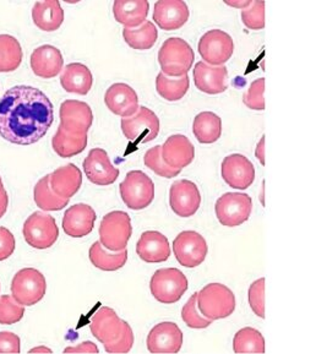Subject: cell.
Instances as JSON below:
<instances>
[{"mask_svg":"<svg viewBox=\"0 0 316 354\" xmlns=\"http://www.w3.org/2000/svg\"><path fill=\"white\" fill-rule=\"evenodd\" d=\"M228 71L225 66H211L198 62L194 69V81L198 90L209 95H219L227 90Z\"/></svg>","mask_w":316,"mask_h":354,"instance_id":"25","label":"cell"},{"mask_svg":"<svg viewBox=\"0 0 316 354\" xmlns=\"http://www.w3.org/2000/svg\"><path fill=\"white\" fill-rule=\"evenodd\" d=\"M65 353H98V347L93 342L86 341L77 344L75 347H68L64 349Z\"/></svg>","mask_w":316,"mask_h":354,"instance_id":"47","label":"cell"},{"mask_svg":"<svg viewBox=\"0 0 316 354\" xmlns=\"http://www.w3.org/2000/svg\"><path fill=\"white\" fill-rule=\"evenodd\" d=\"M93 113L87 103L68 100L60 106V127L70 134L86 135L92 127Z\"/></svg>","mask_w":316,"mask_h":354,"instance_id":"14","label":"cell"},{"mask_svg":"<svg viewBox=\"0 0 316 354\" xmlns=\"http://www.w3.org/2000/svg\"><path fill=\"white\" fill-rule=\"evenodd\" d=\"M84 171L90 182L96 185H111L119 177V169L113 166L103 149H92L84 161Z\"/></svg>","mask_w":316,"mask_h":354,"instance_id":"17","label":"cell"},{"mask_svg":"<svg viewBox=\"0 0 316 354\" xmlns=\"http://www.w3.org/2000/svg\"><path fill=\"white\" fill-rule=\"evenodd\" d=\"M161 155L168 166L183 169L194 161L195 147L187 136L171 135L162 146Z\"/></svg>","mask_w":316,"mask_h":354,"instance_id":"23","label":"cell"},{"mask_svg":"<svg viewBox=\"0 0 316 354\" xmlns=\"http://www.w3.org/2000/svg\"><path fill=\"white\" fill-rule=\"evenodd\" d=\"M201 204V195L195 183L180 179L171 184L169 205L173 212L179 217L188 218L198 212Z\"/></svg>","mask_w":316,"mask_h":354,"instance_id":"13","label":"cell"},{"mask_svg":"<svg viewBox=\"0 0 316 354\" xmlns=\"http://www.w3.org/2000/svg\"><path fill=\"white\" fill-rule=\"evenodd\" d=\"M25 314V306L19 304L10 295L0 297V325H14Z\"/></svg>","mask_w":316,"mask_h":354,"instance_id":"39","label":"cell"},{"mask_svg":"<svg viewBox=\"0 0 316 354\" xmlns=\"http://www.w3.org/2000/svg\"><path fill=\"white\" fill-rule=\"evenodd\" d=\"M31 353H36V352H43V353H52V349L47 348V347H37L30 351Z\"/></svg>","mask_w":316,"mask_h":354,"instance_id":"50","label":"cell"},{"mask_svg":"<svg viewBox=\"0 0 316 354\" xmlns=\"http://www.w3.org/2000/svg\"><path fill=\"white\" fill-rule=\"evenodd\" d=\"M252 209V200L248 194L225 193L217 200L214 211L221 225L238 227L247 222Z\"/></svg>","mask_w":316,"mask_h":354,"instance_id":"9","label":"cell"},{"mask_svg":"<svg viewBox=\"0 0 316 354\" xmlns=\"http://www.w3.org/2000/svg\"><path fill=\"white\" fill-rule=\"evenodd\" d=\"M151 353H178L183 346V333L174 322H161L151 330L147 339Z\"/></svg>","mask_w":316,"mask_h":354,"instance_id":"16","label":"cell"},{"mask_svg":"<svg viewBox=\"0 0 316 354\" xmlns=\"http://www.w3.org/2000/svg\"><path fill=\"white\" fill-rule=\"evenodd\" d=\"M35 203L43 211H60L69 204V200L63 199L54 193L49 184V174L38 180L33 190Z\"/></svg>","mask_w":316,"mask_h":354,"instance_id":"35","label":"cell"},{"mask_svg":"<svg viewBox=\"0 0 316 354\" xmlns=\"http://www.w3.org/2000/svg\"><path fill=\"white\" fill-rule=\"evenodd\" d=\"M131 234V218L124 211H112L101 221L100 242L107 250L120 252L127 249Z\"/></svg>","mask_w":316,"mask_h":354,"instance_id":"6","label":"cell"},{"mask_svg":"<svg viewBox=\"0 0 316 354\" xmlns=\"http://www.w3.org/2000/svg\"><path fill=\"white\" fill-rule=\"evenodd\" d=\"M21 44L10 35H0V73H11L22 63Z\"/></svg>","mask_w":316,"mask_h":354,"instance_id":"33","label":"cell"},{"mask_svg":"<svg viewBox=\"0 0 316 354\" xmlns=\"http://www.w3.org/2000/svg\"><path fill=\"white\" fill-rule=\"evenodd\" d=\"M21 341L15 333L3 331L0 333V353H20Z\"/></svg>","mask_w":316,"mask_h":354,"instance_id":"46","label":"cell"},{"mask_svg":"<svg viewBox=\"0 0 316 354\" xmlns=\"http://www.w3.org/2000/svg\"><path fill=\"white\" fill-rule=\"evenodd\" d=\"M104 103L111 112L123 118L133 117L139 111V97L133 87L123 82L114 84L104 95Z\"/></svg>","mask_w":316,"mask_h":354,"instance_id":"19","label":"cell"},{"mask_svg":"<svg viewBox=\"0 0 316 354\" xmlns=\"http://www.w3.org/2000/svg\"><path fill=\"white\" fill-rule=\"evenodd\" d=\"M222 178L231 188L245 190L255 180V168L245 156L233 153L222 162Z\"/></svg>","mask_w":316,"mask_h":354,"instance_id":"15","label":"cell"},{"mask_svg":"<svg viewBox=\"0 0 316 354\" xmlns=\"http://www.w3.org/2000/svg\"><path fill=\"white\" fill-rule=\"evenodd\" d=\"M8 206H9V196H8L6 190H4L3 194L0 195V218H1L3 216L6 215Z\"/></svg>","mask_w":316,"mask_h":354,"instance_id":"49","label":"cell"},{"mask_svg":"<svg viewBox=\"0 0 316 354\" xmlns=\"http://www.w3.org/2000/svg\"><path fill=\"white\" fill-rule=\"evenodd\" d=\"M96 218V212L90 205L76 204L65 211L63 230L69 236L82 238L91 233Z\"/></svg>","mask_w":316,"mask_h":354,"instance_id":"21","label":"cell"},{"mask_svg":"<svg viewBox=\"0 0 316 354\" xmlns=\"http://www.w3.org/2000/svg\"><path fill=\"white\" fill-rule=\"evenodd\" d=\"M49 184L58 196L70 200L82 185V173L75 165L69 163L49 174Z\"/></svg>","mask_w":316,"mask_h":354,"instance_id":"26","label":"cell"},{"mask_svg":"<svg viewBox=\"0 0 316 354\" xmlns=\"http://www.w3.org/2000/svg\"><path fill=\"white\" fill-rule=\"evenodd\" d=\"M87 141V134H70L59 125V129L52 139V147L54 152L62 158H71L85 151Z\"/></svg>","mask_w":316,"mask_h":354,"instance_id":"32","label":"cell"},{"mask_svg":"<svg viewBox=\"0 0 316 354\" xmlns=\"http://www.w3.org/2000/svg\"><path fill=\"white\" fill-rule=\"evenodd\" d=\"M196 298L198 293H194L190 299L187 301V304L183 306L182 319L183 322L187 324V326L190 328H209L212 324V320L205 317L198 308H196Z\"/></svg>","mask_w":316,"mask_h":354,"instance_id":"40","label":"cell"},{"mask_svg":"<svg viewBox=\"0 0 316 354\" xmlns=\"http://www.w3.org/2000/svg\"><path fill=\"white\" fill-rule=\"evenodd\" d=\"M265 338L255 328H241L233 339V351L236 353H265Z\"/></svg>","mask_w":316,"mask_h":354,"instance_id":"37","label":"cell"},{"mask_svg":"<svg viewBox=\"0 0 316 354\" xmlns=\"http://www.w3.org/2000/svg\"><path fill=\"white\" fill-rule=\"evenodd\" d=\"M255 156L259 158L260 163L265 166V135L260 140V142L257 144V149H255Z\"/></svg>","mask_w":316,"mask_h":354,"instance_id":"48","label":"cell"},{"mask_svg":"<svg viewBox=\"0 0 316 354\" xmlns=\"http://www.w3.org/2000/svg\"><path fill=\"white\" fill-rule=\"evenodd\" d=\"M134 344V333L128 322L123 320V331L118 339L111 344H104V349L108 353H128Z\"/></svg>","mask_w":316,"mask_h":354,"instance_id":"44","label":"cell"},{"mask_svg":"<svg viewBox=\"0 0 316 354\" xmlns=\"http://www.w3.org/2000/svg\"><path fill=\"white\" fill-rule=\"evenodd\" d=\"M53 122V103L36 87H11L0 100V135L11 144H36Z\"/></svg>","mask_w":316,"mask_h":354,"instance_id":"1","label":"cell"},{"mask_svg":"<svg viewBox=\"0 0 316 354\" xmlns=\"http://www.w3.org/2000/svg\"><path fill=\"white\" fill-rule=\"evenodd\" d=\"M47 292V281L42 272L32 268H22L11 282V297L24 306L42 301Z\"/></svg>","mask_w":316,"mask_h":354,"instance_id":"5","label":"cell"},{"mask_svg":"<svg viewBox=\"0 0 316 354\" xmlns=\"http://www.w3.org/2000/svg\"><path fill=\"white\" fill-rule=\"evenodd\" d=\"M120 196L129 209H144L155 199V184L142 171H131L119 185Z\"/></svg>","mask_w":316,"mask_h":354,"instance_id":"7","label":"cell"},{"mask_svg":"<svg viewBox=\"0 0 316 354\" xmlns=\"http://www.w3.org/2000/svg\"><path fill=\"white\" fill-rule=\"evenodd\" d=\"M198 50L207 64L222 66L231 59L234 50L233 39L228 33L221 30H211L198 41Z\"/></svg>","mask_w":316,"mask_h":354,"instance_id":"12","label":"cell"},{"mask_svg":"<svg viewBox=\"0 0 316 354\" xmlns=\"http://www.w3.org/2000/svg\"><path fill=\"white\" fill-rule=\"evenodd\" d=\"M198 309L210 320L231 317L236 310V295L227 286L210 283L198 293Z\"/></svg>","mask_w":316,"mask_h":354,"instance_id":"2","label":"cell"},{"mask_svg":"<svg viewBox=\"0 0 316 354\" xmlns=\"http://www.w3.org/2000/svg\"><path fill=\"white\" fill-rule=\"evenodd\" d=\"M22 233L27 244L39 250L53 247L54 243L59 238V228L55 218L41 211L33 212L27 218Z\"/></svg>","mask_w":316,"mask_h":354,"instance_id":"8","label":"cell"},{"mask_svg":"<svg viewBox=\"0 0 316 354\" xmlns=\"http://www.w3.org/2000/svg\"><path fill=\"white\" fill-rule=\"evenodd\" d=\"M89 258L95 268L102 271H117L128 261V252L127 249L111 252L103 247L101 242H95L90 248Z\"/></svg>","mask_w":316,"mask_h":354,"instance_id":"30","label":"cell"},{"mask_svg":"<svg viewBox=\"0 0 316 354\" xmlns=\"http://www.w3.org/2000/svg\"><path fill=\"white\" fill-rule=\"evenodd\" d=\"M193 131L200 144H214L222 134V120L214 112H201L194 119Z\"/></svg>","mask_w":316,"mask_h":354,"instance_id":"31","label":"cell"},{"mask_svg":"<svg viewBox=\"0 0 316 354\" xmlns=\"http://www.w3.org/2000/svg\"><path fill=\"white\" fill-rule=\"evenodd\" d=\"M249 304L255 315L265 319V279L252 282L249 288Z\"/></svg>","mask_w":316,"mask_h":354,"instance_id":"43","label":"cell"},{"mask_svg":"<svg viewBox=\"0 0 316 354\" xmlns=\"http://www.w3.org/2000/svg\"><path fill=\"white\" fill-rule=\"evenodd\" d=\"M243 24L250 30H263L265 27V3L252 1L249 8L241 11Z\"/></svg>","mask_w":316,"mask_h":354,"instance_id":"41","label":"cell"},{"mask_svg":"<svg viewBox=\"0 0 316 354\" xmlns=\"http://www.w3.org/2000/svg\"><path fill=\"white\" fill-rule=\"evenodd\" d=\"M139 258L149 263H165L171 257L167 236L157 231L144 232L136 244Z\"/></svg>","mask_w":316,"mask_h":354,"instance_id":"24","label":"cell"},{"mask_svg":"<svg viewBox=\"0 0 316 354\" xmlns=\"http://www.w3.org/2000/svg\"><path fill=\"white\" fill-rule=\"evenodd\" d=\"M173 250L178 263L184 268H194L204 263L209 248L204 236L198 232L185 231L174 239Z\"/></svg>","mask_w":316,"mask_h":354,"instance_id":"11","label":"cell"},{"mask_svg":"<svg viewBox=\"0 0 316 354\" xmlns=\"http://www.w3.org/2000/svg\"><path fill=\"white\" fill-rule=\"evenodd\" d=\"M151 293L162 304H174L188 290V279L178 268L157 270L150 282Z\"/></svg>","mask_w":316,"mask_h":354,"instance_id":"4","label":"cell"},{"mask_svg":"<svg viewBox=\"0 0 316 354\" xmlns=\"http://www.w3.org/2000/svg\"><path fill=\"white\" fill-rule=\"evenodd\" d=\"M189 86L190 79L188 75L182 76L180 79H169L161 71L156 79V90L158 95L169 102L182 100L187 95Z\"/></svg>","mask_w":316,"mask_h":354,"instance_id":"36","label":"cell"},{"mask_svg":"<svg viewBox=\"0 0 316 354\" xmlns=\"http://www.w3.org/2000/svg\"><path fill=\"white\" fill-rule=\"evenodd\" d=\"M32 20L39 30L53 32L64 21V11L57 0L37 1L32 8Z\"/></svg>","mask_w":316,"mask_h":354,"instance_id":"29","label":"cell"},{"mask_svg":"<svg viewBox=\"0 0 316 354\" xmlns=\"http://www.w3.org/2000/svg\"><path fill=\"white\" fill-rule=\"evenodd\" d=\"M189 8L182 0H161L155 4L154 21L162 30L174 31L184 26L189 19Z\"/></svg>","mask_w":316,"mask_h":354,"instance_id":"20","label":"cell"},{"mask_svg":"<svg viewBox=\"0 0 316 354\" xmlns=\"http://www.w3.org/2000/svg\"><path fill=\"white\" fill-rule=\"evenodd\" d=\"M30 64L35 75L42 79H53L63 70L64 59L59 49L44 44L33 50Z\"/></svg>","mask_w":316,"mask_h":354,"instance_id":"22","label":"cell"},{"mask_svg":"<svg viewBox=\"0 0 316 354\" xmlns=\"http://www.w3.org/2000/svg\"><path fill=\"white\" fill-rule=\"evenodd\" d=\"M265 79L260 77L254 81L249 90L243 96V102L249 109L252 111H265Z\"/></svg>","mask_w":316,"mask_h":354,"instance_id":"42","label":"cell"},{"mask_svg":"<svg viewBox=\"0 0 316 354\" xmlns=\"http://www.w3.org/2000/svg\"><path fill=\"white\" fill-rule=\"evenodd\" d=\"M161 149L162 146L157 145L146 152L145 157H144L145 166L150 168L152 172L156 173L160 177L167 178V179L177 177L182 172V169L168 166L162 158Z\"/></svg>","mask_w":316,"mask_h":354,"instance_id":"38","label":"cell"},{"mask_svg":"<svg viewBox=\"0 0 316 354\" xmlns=\"http://www.w3.org/2000/svg\"><path fill=\"white\" fill-rule=\"evenodd\" d=\"M122 130L127 139L135 144H147L160 133V119L146 107H139L133 117L122 119Z\"/></svg>","mask_w":316,"mask_h":354,"instance_id":"10","label":"cell"},{"mask_svg":"<svg viewBox=\"0 0 316 354\" xmlns=\"http://www.w3.org/2000/svg\"><path fill=\"white\" fill-rule=\"evenodd\" d=\"M194 60L193 48L183 38H168L158 52V63L166 76L188 75Z\"/></svg>","mask_w":316,"mask_h":354,"instance_id":"3","label":"cell"},{"mask_svg":"<svg viewBox=\"0 0 316 354\" xmlns=\"http://www.w3.org/2000/svg\"><path fill=\"white\" fill-rule=\"evenodd\" d=\"M150 4L146 0H117L113 4L115 20L127 28L140 26L146 21Z\"/></svg>","mask_w":316,"mask_h":354,"instance_id":"27","label":"cell"},{"mask_svg":"<svg viewBox=\"0 0 316 354\" xmlns=\"http://www.w3.org/2000/svg\"><path fill=\"white\" fill-rule=\"evenodd\" d=\"M93 337L102 344H111L118 339L123 331V320L112 308L102 306L95 313L90 322Z\"/></svg>","mask_w":316,"mask_h":354,"instance_id":"18","label":"cell"},{"mask_svg":"<svg viewBox=\"0 0 316 354\" xmlns=\"http://www.w3.org/2000/svg\"><path fill=\"white\" fill-rule=\"evenodd\" d=\"M93 84L91 70L81 63H71L65 66L62 76L60 85L65 91L85 96L91 90Z\"/></svg>","mask_w":316,"mask_h":354,"instance_id":"28","label":"cell"},{"mask_svg":"<svg viewBox=\"0 0 316 354\" xmlns=\"http://www.w3.org/2000/svg\"><path fill=\"white\" fill-rule=\"evenodd\" d=\"M123 37L129 47L138 50H147L155 46L158 31L154 22L145 21L138 28H124Z\"/></svg>","mask_w":316,"mask_h":354,"instance_id":"34","label":"cell"},{"mask_svg":"<svg viewBox=\"0 0 316 354\" xmlns=\"http://www.w3.org/2000/svg\"><path fill=\"white\" fill-rule=\"evenodd\" d=\"M4 190H6V189H4V185H3V180H1V177H0V195L3 194Z\"/></svg>","mask_w":316,"mask_h":354,"instance_id":"51","label":"cell"},{"mask_svg":"<svg viewBox=\"0 0 316 354\" xmlns=\"http://www.w3.org/2000/svg\"><path fill=\"white\" fill-rule=\"evenodd\" d=\"M15 236L6 227H0V261L10 258L15 250Z\"/></svg>","mask_w":316,"mask_h":354,"instance_id":"45","label":"cell"}]
</instances>
